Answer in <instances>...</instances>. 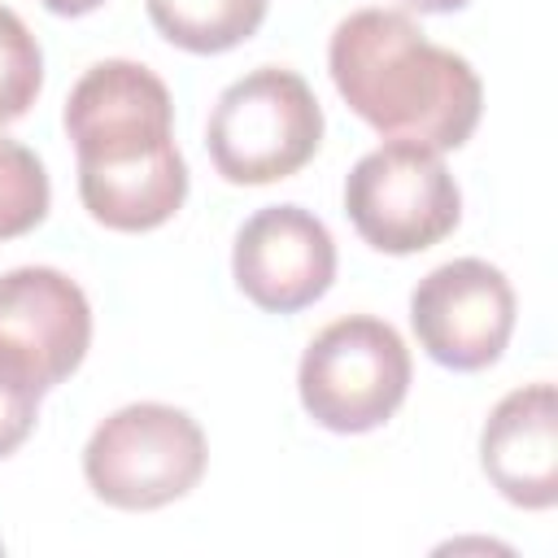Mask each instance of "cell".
Segmentation results:
<instances>
[{
  "label": "cell",
  "instance_id": "1",
  "mask_svg": "<svg viewBox=\"0 0 558 558\" xmlns=\"http://www.w3.org/2000/svg\"><path fill=\"white\" fill-rule=\"evenodd\" d=\"M83 209L109 231H153L187 196L166 83L140 61H96L65 100Z\"/></svg>",
  "mask_w": 558,
  "mask_h": 558
},
{
  "label": "cell",
  "instance_id": "2",
  "mask_svg": "<svg viewBox=\"0 0 558 558\" xmlns=\"http://www.w3.org/2000/svg\"><path fill=\"white\" fill-rule=\"evenodd\" d=\"M331 83L379 135L436 153L462 148L480 122L484 87L466 57L432 44L397 9H357L331 31Z\"/></svg>",
  "mask_w": 558,
  "mask_h": 558
},
{
  "label": "cell",
  "instance_id": "3",
  "mask_svg": "<svg viewBox=\"0 0 558 558\" xmlns=\"http://www.w3.org/2000/svg\"><path fill=\"white\" fill-rule=\"evenodd\" d=\"M323 140V109L296 70L262 65L235 78L205 126V148L227 183L262 187L296 174Z\"/></svg>",
  "mask_w": 558,
  "mask_h": 558
},
{
  "label": "cell",
  "instance_id": "4",
  "mask_svg": "<svg viewBox=\"0 0 558 558\" xmlns=\"http://www.w3.org/2000/svg\"><path fill=\"white\" fill-rule=\"evenodd\" d=\"M205 432L187 410L135 401L113 410L83 449L87 488L113 510H157L187 497L205 475Z\"/></svg>",
  "mask_w": 558,
  "mask_h": 558
},
{
  "label": "cell",
  "instance_id": "5",
  "mask_svg": "<svg viewBox=\"0 0 558 558\" xmlns=\"http://www.w3.org/2000/svg\"><path fill=\"white\" fill-rule=\"evenodd\" d=\"M305 414L340 436L384 427L410 392V349L384 318L349 314L327 323L296 371Z\"/></svg>",
  "mask_w": 558,
  "mask_h": 558
},
{
  "label": "cell",
  "instance_id": "6",
  "mask_svg": "<svg viewBox=\"0 0 558 558\" xmlns=\"http://www.w3.org/2000/svg\"><path fill=\"white\" fill-rule=\"evenodd\" d=\"M344 214L353 231L392 257L440 244L462 218V192L436 148L388 140L344 179Z\"/></svg>",
  "mask_w": 558,
  "mask_h": 558
},
{
  "label": "cell",
  "instance_id": "7",
  "mask_svg": "<svg viewBox=\"0 0 558 558\" xmlns=\"http://www.w3.org/2000/svg\"><path fill=\"white\" fill-rule=\"evenodd\" d=\"M410 323L432 362L449 371H484L510 344L514 288L497 266L453 257L418 279L410 292Z\"/></svg>",
  "mask_w": 558,
  "mask_h": 558
},
{
  "label": "cell",
  "instance_id": "8",
  "mask_svg": "<svg viewBox=\"0 0 558 558\" xmlns=\"http://www.w3.org/2000/svg\"><path fill=\"white\" fill-rule=\"evenodd\" d=\"M92 344V305L83 288L52 266H17L0 275V366L57 388L78 371Z\"/></svg>",
  "mask_w": 558,
  "mask_h": 558
},
{
  "label": "cell",
  "instance_id": "9",
  "mask_svg": "<svg viewBox=\"0 0 558 558\" xmlns=\"http://www.w3.org/2000/svg\"><path fill=\"white\" fill-rule=\"evenodd\" d=\"M231 275L257 310L296 314L336 279L331 231L301 205H266L240 227Z\"/></svg>",
  "mask_w": 558,
  "mask_h": 558
},
{
  "label": "cell",
  "instance_id": "10",
  "mask_svg": "<svg viewBox=\"0 0 558 558\" xmlns=\"http://www.w3.org/2000/svg\"><path fill=\"white\" fill-rule=\"evenodd\" d=\"M480 466L488 484L523 506L549 510L558 501V397L554 384H527L506 392L484 432H480Z\"/></svg>",
  "mask_w": 558,
  "mask_h": 558
},
{
  "label": "cell",
  "instance_id": "11",
  "mask_svg": "<svg viewBox=\"0 0 558 558\" xmlns=\"http://www.w3.org/2000/svg\"><path fill=\"white\" fill-rule=\"evenodd\" d=\"M153 26L183 52H227L235 44H244L262 17L270 0H144Z\"/></svg>",
  "mask_w": 558,
  "mask_h": 558
},
{
  "label": "cell",
  "instance_id": "12",
  "mask_svg": "<svg viewBox=\"0 0 558 558\" xmlns=\"http://www.w3.org/2000/svg\"><path fill=\"white\" fill-rule=\"evenodd\" d=\"M48 201L52 187L44 161L26 144L0 135V240H17L35 231L48 214Z\"/></svg>",
  "mask_w": 558,
  "mask_h": 558
},
{
  "label": "cell",
  "instance_id": "13",
  "mask_svg": "<svg viewBox=\"0 0 558 558\" xmlns=\"http://www.w3.org/2000/svg\"><path fill=\"white\" fill-rule=\"evenodd\" d=\"M44 87V52L26 22L0 4V126L17 122Z\"/></svg>",
  "mask_w": 558,
  "mask_h": 558
},
{
  "label": "cell",
  "instance_id": "14",
  "mask_svg": "<svg viewBox=\"0 0 558 558\" xmlns=\"http://www.w3.org/2000/svg\"><path fill=\"white\" fill-rule=\"evenodd\" d=\"M39 397L44 392L35 384H26L22 375H13V371L0 366V458H9L35 432Z\"/></svg>",
  "mask_w": 558,
  "mask_h": 558
},
{
  "label": "cell",
  "instance_id": "15",
  "mask_svg": "<svg viewBox=\"0 0 558 558\" xmlns=\"http://www.w3.org/2000/svg\"><path fill=\"white\" fill-rule=\"evenodd\" d=\"M48 13H57V17H83V13H92V9H100L105 0H39Z\"/></svg>",
  "mask_w": 558,
  "mask_h": 558
},
{
  "label": "cell",
  "instance_id": "16",
  "mask_svg": "<svg viewBox=\"0 0 558 558\" xmlns=\"http://www.w3.org/2000/svg\"><path fill=\"white\" fill-rule=\"evenodd\" d=\"M401 4H410V9H418V13H453V9H462L466 0H401Z\"/></svg>",
  "mask_w": 558,
  "mask_h": 558
}]
</instances>
